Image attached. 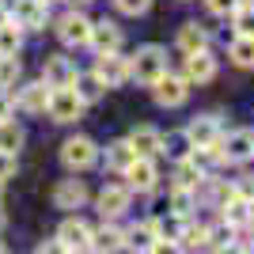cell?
<instances>
[{
    "label": "cell",
    "instance_id": "10",
    "mask_svg": "<svg viewBox=\"0 0 254 254\" xmlns=\"http://www.w3.org/2000/svg\"><path fill=\"white\" fill-rule=\"evenodd\" d=\"M182 80L190 87H201V84H212L220 76V57L212 50H197V53H182Z\"/></svg>",
    "mask_w": 254,
    "mask_h": 254
},
{
    "label": "cell",
    "instance_id": "15",
    "mask_svg": "<svg viewBox=\"0 0 254 254\" xmlns=\"http://www.w3.org/2000/svg\"><path fill=\"white\" fill-rule=\"evenodd\" d=\"M182 129H186V137L193 140V148H209V144H216V140H220V133H224L228 126H224V114L209 110V114H193Z\"/></svg>",
    "mask_w": 254,
    "mask_h": 254
},
{
    "label": "cell",
    "instance_id": "23",
    "mask_svg": "<svg viewBox=\"0 0 254 254\" xmlns=\"http://www.w3.org/2000/svg\"><path fill=\"white\" fill-rule=\"evenodd\" d=\"M72 91H76V99H80L84 106H95V103H103V99H106V91H110V87H106L103 80L91 72V68H80V72H76V80H72Z\"/></svg>",
    "mask_w": 254,
    "mask_h": 254
},
{
    "label": "cell",
    "instance_id": "7",
    "mask_svg": "<svg viewBox=\"0 0 254 254\" xmlns=\"http://www.w3.org/2000/svg\"><path fill=\"white\" fill-rule=\"evenodd\" d=\"M50 91H53V87H46L42 80H19V84L8 91V95H11V110H19L23 118H38V114H46Z\"/></svg>",
    "mask_w": 254,
    "mask_h": 254
},
{
    "label": "cell",
    "instance_id": "29",
    "mask_svg": "<svg viewBox=\"0 0 254 254\" xmlns=\"http://www.w3.org/2000/svg\"><path fill=\"white\" fill-rule=\"evenodd\" d=\"M167 209L179 212V216H197V197H193V190H179V186H167Z\"/></svg>",
    "mask_w": 254,
    "mask_h": 254
},
{
    "label": "cell",
    "instance_id": "48",
    "mask_svg": "<svg viewBox=\"0 0 254 254\" xmlns=\"http://www.w3.org/2000/svg\"><path fill=\"white\" fill-rule=\"evenodd\" d=\"M182 4H190V0H182Z\"/></svg>",
    "mask_w": 254,
    "mask_h": 254
},
{
    "label": "cell",
    "instance_id": "3",
    "mask_svg": "<svg viewBox=\"0 0 254 254\" xmlns=\"http://www.w3.org/2000/svg\"><path fill=\"white\" fill-rule=\"evenodd\" d=\"M50 31L57 34V42L64 50H87L91 38V15L84 8H64L57 19H50Z\"/></svg>",
    "mask_w": 254,
    "mask_h": 254
},
{
    "label": "cell",
    "instance_id": "46",
    "mask_svg": "<svg viewBox=\"0 0 254 254\" xmlns=\"http://www.w3.org/2000/svg\"><path fill=\"white\" fill-rule=\"evenodd\" d=\"M0 254H8V247H4V243H0Z\"/></svg>",
    "mask_w": 254,
    "mask_h": 254
},
{
    "label": "cell",
    "instance_id": "28",
    "mask_svg": "<svg viewBox=\"0 0 254 254\" xmlns=\"http://www.w3.org/2000/svg\"><path fill=\"white\" fill-rule=\"evenodd\" d=\"M23 42H27V34H23V27H15V23H0V57H19L23 53Z\"/></svg>",
    "mask_w": 254,
    "mask_h": 254
},
{
    "label": "cell",
    "instance_id": "36",
    "mask_svg": "<svg viewBox=\"0 0 254 254\" xmlns=\"http://www.w3.org/2000/svg\"><path fill=\"white\" fill-rule=\"evenodd\" d=\"M19 175V156H8V152H0V182H11Z\"/></svg>",
    "mask_w": 254,
    "mask_h": 254
},
{
    "label": "cell",
    "instance_id": "19",
    "mask_svg": "<svg viewBox=\"0 0 254 254\" xmlns=\"http://www.w3.org/2000/svg\"><path fill=\"white\" fill-rule=\"evenodd\" d=\"M175 50L179 53L212 50V27H205V23H197V19H186L179 31H175Z\"/></svg>",
    "mask_w": 254,
    "mask_h": 254
},
{
    "label": "cell",
    "instance_id": "12",
    "mask_svg": "<svg viewBox=\"0 0 254 254\" xmlns=\"http://www.w3.org/2000/svg\"><path fill=\"white\" fill-rule=\"evenodd\" d=\"M87 106L76 99L72 87H53L50 91V103H46V118H50L53 126H76L80 118H84Z\"/></svg>",
    "mask_w": 254,
    "mask_h": 254
},
{
    "label": "cell",
    "instance_id": "43",
    "mask_svg": "<svg viewBox=\"0 0 254 254\" xmlns=\"http://www.w3.org/2000/svg\"><path fill=\"white\" fill-rule=\"evenodd\" d=\"M72 254H99V251H91V247H84V251H72Z\"/></svg>",
    "mask_w": 254,
    "mask_h": 254
},
{
    "label": "cell",
    "instance_id": "39",
    "mask_svg": "<svg viewBox=\"0 0 254 254\" xmlns=\"http://www.w3.org/2000/svg\"><path fill=\"white\" fill-rule=\"evenodd\" d=\"M11 114H15V110H11V95L0 87V122H4V118H11Z\"/></svg>",
    "mask_w": 254,
    "mask_h": 254
},
{
    "label": "cell",
    "instance_id": "2",
    "mask_svg": "<svg viewBox=\"0 0 254 254\" xmlns=\"http://www.w3.org/2000/svg\"><path fill=\"white\" fill-rule=\"evenodd\" d=\"M99 144L95 137H87V133H72V137L61 140V148H57V159H61L64 175H87L91 167H99Z\"/></svg>",
    "mask_w": 254,
    "mask_h": 254
},
{
    "label": "cell",
    "instance_id": "20",
    "mask_svg": "<svg viewBox=\"0 0 254 254\" xmlns=\"http://www.w3.org/2000/svg\"><path fill=\"white\" fill-rule=\"evenodd\" d=\"M126 140L133 144L140 159H159V140H163V129H156L152 122H137V126L126 133Z\"/></svg>",
    "mask_w": 254,
    "mask_h": 254
},
{
    "label": "cell",
    "instance_id": "4",
    "mask_svg": "<svg viewBox=\"0 0 254 254\" xmlns=\"http://www.w3.org/2000/svg\"><path fill=\"white\" fill-rule=\"evenodd\" d=\"M91 201H95L99 220H122V216L133 209V193H129V186L122 182V175H114L110 182L99 186V193H91Z\"/></svg>",
    "mask_w": 254,
    "mask_h": 254
},
{
    "label": "cell",
    "instance_id": "26",
    "mask_svg": "<svg viewBox=\"0 0 254 254\" xmlns=\"http://www.w3.org/2000/svg\"><path fill=\"white\" fill-rule=\"evenodd\" d=\"M190 163H193V167H197V171H201L205 179H209V175H220V171L228 167L216 144H209V148H193V152H190Z\"/></svg>",
    "mask_w": 254,
    "mask_h": 254
},
{
    "label": "cell",
    "instance_id": "22",
    "mask_svg": "<svg viewBox=\"0 0 254 254\" xmlns=\"http://www.w3.org/2000/svg\"><path fill=\"white\" fill-rule=\"evenodd\" d=\"M133 159H137V152H133V144H129L126 137H118V140H110L106 148H99V163H103L110 175H122Z\"/></svg>",
    "mask_w": 254,
    "mask_h": 254
},
{
    "label": "cell",
    "instance_id": "18",
    "mask_svg": "<svg viewBox=\"0 0 254 254\" xmlns=\"http://www.w3.org/2000/svg\"><path fill=\"white\" fill-rule=\"evenodd\" d=\"M53 235H57L68 251H84V247L91 243V220H84L80 212H64V220L57 224Z\"/></svg>",
    "mask_w": 254,
    "mask_h": 254
},
{
    "label": "cell",
    "instance_id": "41",
    "mask_svg": "<svg viewBox=\"0 0 254 254\" xmlns=\"http://www.w3.org/2000/svg\"><path fill=\"white\" fill-rule=\"evenodd\" d=\"M0 23H8V0H0Z\"/></svg>",
    "mask_w": 254,
    "mask_h": 254
},
{
    "label": "cell",
    "instance_id": "9",
    "mask_svg": "<svg viewBox=\"0 0 254 254\" xmlns=\"http://www.w3.org/2000/svg\"><path fill=\"white\" fill-rule=\"evenodd\" d=\"M216 148H220L228 167L254 163V129H224L220 140H216Z\"/></svg>",
    "mask_w": 254,
    "mask_h": 254
},
{
    "label": "cell",
    "instance_id": "21",
    "mask_svg": "<svg viewBox=\"0 0 254 254\" xmlns=\"http://www.w3.org/2000/svg\"><path fill=\"white\" fill-rule=\"evenodd\" d=\"M126 228V251L129 254H148L152 243H156V220L152 216H144V220H133V224H122Z\"/></svg>",
    "mask_w": 254,
    "mask_h": 254
},
{
    "label": "cell",
    "instance_id": "25",
    "mask_svg": "<svg viewBox=\"0 0 254 254\" xmlns=\"http://www.w3.org/2000/svg\"><path fill=\"white\" fill-rule=\"evenodd\" d=\"M23 144H27V129H23V122L15 114L4 118L0 122V152H8V156H19Z\"/></svg>",
    "mask_w": 254,
    "mask_h": 254
},
{
    "label": "cell",
    "instance_id": "35",
    "mask_svg": "<svg viewBox=\"0 0 254 254\" xmlns=\"http://www.w3.org/2000/svg\"><path fill=\"white\" fill-rule=\"evenodd\" d=\"M201 4H205V11H209L212 19H228V15L243 4V0H201Z\"/></svg>",
    "mask_w": 254,
    "mask_h": 254
},
{
    "label": "cell",
    "instance_id": "40",
    "mask_svg": "<svg viewBox=\"0 0 254 254\" xmlns=\"http://www.w3.org/2000/svg\"><path fill=\"white\" fill-rule=\"evenodd\" d=\"M68 8H87V4H95V0H64Z\"/></svg>",
    "mask_w": 254,
    "mask_h": 254
},
{
    "label": "cell",
    "instance_id": "11",
    "mask_svg": "<svg viewBox=\"0 0 254 254\" xmlns=\"http://www.w3.org/2000/svg\"><path fill=\"white\" fill-rule=\"evenodd\" d=\"M122 182L129 186V193L137 197V193H156L159 190V182H163V175H159V159H133L126 171H122Z\"/></svg>",
    "mask_w": 254,
    "mask_h": 254
},
{
    "label": "cell",
    "instance_id": "37",
    "mask_svg": "<svg viewBox=\"0 0 254 254\" xmlns=\"http://www.w3.org/2000/svg\"><path fill=\"white\" fill-rule=\"evenodd\" d=\"M64 251H68V247H64L57 235H50V239H42V243L34 247V254H64Z\"/></svg>",
    "mask_w": 254,
    "mask_h": 254
},
{
    "label": "cell",
    "instance_id": "42",
    "mask_svg": "<svg viewBox=\"0 0 254 254\" xmlns=\"http://www.w3.org/2000/svg\"><path fill=\"white\" fill-rule=\"evenodd\" d=\"M4 224H8V216H4V205H0V232H4Z\"/></svg>",
    "mask_w": 254,
    "mask_h": 254
},
{
    "label": "cell",
    "instance_id": "1",
    "mask_svg": "<svg viewBox=\"0 0 254 254\" xmlns=\"http://www.w3.org/2000/svg\"><path fill=\"white\" fill-rule=\"evenodd\" d=\"M171 68L167 61V50L159 42H144L129 53V84H140V87H152L159 76Z\"/></svg>",
    "mask_w": 254,
    "mask_h": 254
},
{
    "label": "cell",
    "instance_id": "16",
    "mask_svg": "<svg viewBox=\"0 0 254 254\" xmlns=\"http://www.w3.org/2000/svg\"><path fill=\"white\" fill-rule=\"evenodd\" d=\"M76 61L68 57V53H46L42 57V80L46 87H72V80H76Z\"/></svg>",
    "mask_w": 254,
    "mask_h": 254
},
{
    "label": "cell",
    "instance_id": "31",
    "mask_svg": "<svg viewBox=\"0 0 254 254\" xmlns=\"http://www.w3.org/2000/svg\"><path fill=\"white\" fill-rule=\"evenodd\" d=\"M152 220H156V235L159 239H175V243H179V235H182V228H186V216H179V212H163V216H152ZM193 220V216H190Z\"/></svg>",
    "mask_w": 254,
    "mask_h": 254
},
{
    "label": "cell",
    "instance_id": "33",
    "mask_svg": "<svg viewBox=\"0 0 254 254\" xmlns=\"http://www.w3.org/2000/svg\"><path fill=\"white\" fill-rule=\"evenodd\" d=\"M19 80H23V57H0V87L11 91Z\"/></svg>",
    "mask_w": 254,
    "mask_h": 254
},
{
    "label": "cell",
    "instance_id": "47",
    "mask_svg": "<svg viewBox=\"0 0 254 254\" xmlns=\"http://www.w3.org/2000/svg\"><path fill=\"white\" fill-rule=\"evenodd\" d=\"M243 4H254V0H243Z\"/></svg>",
    "mask_w": 254,
    "mask_h": 254
},
{
    "label": "cell",
    "instance_id": "34",
    "mask_svg": "<svg viewBox=\"0 0 254 254\" xmlns=\"http://www.w3.org/2000/svg\"><path fill=\"white\" fill-rule=\"evenodd\" d=\"M152 4H156V0H114V8L122 11V15H129V19H137V15H148Z\"/></svg>",
    "mask_w": 254,
    "mask_h": 254
},
{
    "label": "cell",
    "instance_id": "5",
    "mask_svg": "<svg viewBox=\"0 0 254 254\" xmlns=\"http://www.w3.org/2000/svg\"><path fill=\"white\" fill-rule=\"evenodd\" d=\"M190 91H193V87L182 80V72H171V68L148 87L152 103H156L159 110H179V106H186V103H190Z\"/></svg>",
    "mask_w": 254,
    "mask_h": 254
},
{
    "label": "cell",
    "instance_id": "6",
    "mask_svg": "<svg viewBox=\"0 0 254 254\" xmlns=\"http://www.w3.org/2000/svg\"><path fill=\"white\" fill-rule=\"evenodd\" d=\"M50 201H53V209H61V212H80L91 201V186H87L80 175H64V179L53 182Z\"/></svg>",
    "mask_w": 254,
    "mask_h": 254
},
{
    "label": "cell",
    "instance_id": "27",
    "mask_svg": "<svg viewBox=\"0 0 254 254\" xmlns=\"http://www.w3.org/2000/svg\"><path fill=\"white\" fill-rule=\"evenodd\" d=\"M228 61L235 68H243V72H254V38H239L235 34L232 42H228Z\"/></svg>",
    "mask_w": 254,
    "mask_h": 254
},
{
    "label": "cell",
    "instance_id": "17",
    "mask_svg": "<svg viewBox=\"0 0 254 254\" xmlns=\"http://www.w3.org/2000/svg\"><path fill=\"white\" fill-rule=\"evenodd\" d=\"M91 251L99 254H122L126 251V228H122V220H99L91 224Z\"/></svg>",
    "mask_w": 254,
    "mask_h": 254
},
{
    "label": "cell",
    "instance_id": "45",
    "mask_svg": "<svg viewBox=\"0 0 254 254\" xmlns=\"http://www.w3.org/2000/svg\"><path fill=\"white\" fill-rule=\"evenodd\" d=\"M46 4H50V8H53V4H64V0H46Z\"/></svg>",
    "mask_w": 254,
    "mask_h": 254
},
{
    "label": "cell",
    "instance_id": "24",
    "mask_svg": "<svg viewBox=\"0 0 254 254\" xmlns=\"http://www.w3.org/2000/svg\"><path fill=\"white\" fill-rule=\"evenodd\" d=\"M190 152L193 140L186 137V129H167L159 140V159H167V163H182V159H190Z\"/></svg>",
    "mask_w": 254,
    "mask_h": 254
},
{
    "label": "cell",
    "instance_id": "8",
    "mask_svg": "<svg viewBox=\"0 0 254 254\" xmlns=\"http://www.w3.org/2000/svg\"><path fill=\"white\" fill-rule=\"evenodd\" d=\"M8 19L23 27V34H42L50 27V4L46 0H8Z\"/></svg>",
    "mask_w": 254,
    "mask_h": 254
},
{
    "label": "cell",
    "instance_id": "44",
    "mask_svg": "<svg viewBox=\"0 0 254 254\" xmlns=\"http://www.w3.org/2000/svg\"><path fill=\"white\" fill-rule=\"evenodd\" d=\"M0 205H4V182H0Z\"/></svg>",
    "mask_w": 254,
    "mask_h": 254
},
{
    "label": "cell",
    "instance_id": "38",
    "mask_svg": "<svg viewBox=\"0 0 254 254\" xmlns=\"http://www.w3.org/2000/svg\"><path fill=\"white\" fill-rule=\"evenodd\" d=\"M148 254H186V251H182V247L175 243V239H156Z\"/></svg>",
    "mask_w": 254,
    "mask_h": 254
},
{
    "label": "cell",
    "instance_id": "30",
    "mask_svg": "<svg viewBox=\"0 0 254 254\" xmlns=\"http://www.w3.org/2000/svg\"><path fill=\"white\" fill-rule=\"evenodd\" d=\"M171 167H175V171H171V186H179V190H197V182L205 179V175L193 167L190 159H182V163H171Z\"/></svg>",
    "mask_w": 254,
    "mask_h": 254
},
{
    "label": "cell",
    "instance_id": "13",
    "mask_svg": "<svg viewBox=\"0 0 254 254\" xmlns=\"http://www.w3.org/2000/svg\"><path fill=\"white\" fill-rule=\"evenodd\" d=\"M91 72L103 80L110 91L114 87H126L129 84V53L114 50V53H95V64H91Z\"/></svg>",
    "mask_w": 254,
    "mask_h": 254
},
{
    "label": "cell",
    "instance_id": "14",
    "mask_svg": "<svg viewBox=\"0 0 254 254\" xmlns=\"http://www.w3.org/2000/svg\"><path fill=\"white\" fill-rule=\"evenodd\" d=\"M122 46H126V31H122L118 19H110V15L91 19V38H87V50L91 53H114Z\"/></svg>",
    "mask_w": 254,
    "mask_h": 254
},
{
    "label": "cell",
    "instance_id": "32",
    "mask_svg": "<svg viewBox=\"0 0 254 254\" xmlns=\"http://www.w3.org/2000/svg\"><path fill=\"white\" fill-rule=\"evenodd\" d=\"M228 23H232V31L239 34V38H254V4H239V8L228 15Z\"/></svg>",
    "mask_w": 254,
    "mask_h": 254
}]
</instances>
